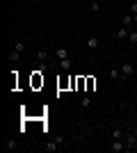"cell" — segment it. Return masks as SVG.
I'll return each instance as SVG.
<instances>
[{"instance_id": "obj_21", "label": "cell", "mask_w": 137, "mask_h": 153, "mask_svg": "<svg viewBox=\"0 0 137 153\" xmlns=\"http://www.w3.org/2000/svg\"><path fill=\"white\" fill-rule=\"evenodd\" d=\"M133 133H135V135H137V126H133Z\"/></svg>"}, {"instance_id": "obj_8", "label": "cell", "mask_w": 137, "mask_h": 153, "mask_svg": "<svg viewBox=\"0 0 137 153\" xmlns=\"http://www.w3.org/2000/svg\"><path fill=\"white\" fill-rule=\"evenodd\" d=\"M44 149H46L48 153H53V151H57V149H59V142H48Z\"/></svg>"}, {"instance_id": "obj_19", "label": "cell", "mask_w": 137, "mask_h": 153, "mask_svg": "<svg viewBox=\"0 0 137 153\" xmlns=\"http://www.w3.org/2000/svg\"><path fill=\"white\" fill-rule=\"evenodd\" d=\"M37 71H41V73H46V71H48V64H46V62H39V69H37Z\"/></svg>"}, {"instance_id": "obj_2", "label": "cell", "mask_w": 137, "mask_h": 153, "mask_svg": "<svg viewBox=\"0 0 137 153\" xmlns=\"http://www.w3.org/2000/svg\"><path fill=\"white\" fill-rule=\"evenodd\" d=\"M133 73H135V66H133V62H124L121 64V76H133Z\"/></svg>"}, {"instance_id": "obj_9", "label": "cell", "mask_w": 137, "mask_h": 153, "mask_svg": "<svg viewBox=\"0 0 137 153\" xmlns=\"http://www.w3.org/2000/svg\"><path fill=\"white\" fill-rule=\"evenodd\" d=\"M59 69H62V71H69V69H71V59H69V57H66V59H59Z\"/></svg>"}, {"instance_id": "obj_10", "label": "cell", "mask_w": 137, "mask_h": 153, "mask_svg": "<svg viewBox=\"0 0 137 153\" xmlns=\"http://www.w3.org/2000/svg\"><path fill=\"white\" fill-rule=\"evenodd\" d=\"M55 55H57V59H66V57H69V51H66V48H57Z\"/></svg>"}, {"instance_id": "obj_15", "label": "cell", "mask_w": 137, "mask_h": 153, "mask_svg": "<svg viewBox=\"0 0 137 153\" xmlns=\"http://www.w3.org/2000/svg\"><path fill=\"white\" fill-rule=\"evenodd\" d=\"M9 59H12V62H19V59H21V53L12 51V53H9Z\"/></svg>"}, {"instance_id": "obj_22", "label": "cell", "mask_w": 137, "mask_h": 153, "mask_svg": "<svg viewBox=\"0 0 137 153\" xmlns=\"http://www.w3.org/2000/svg\"><path fill=\"white\" fill-rule=\"evenodd\" d=\"M133 19H135V23H137V14H135V16H133Z\"/></svg>"}, {"instance_id": "obj_4", "label": "cell", "mask_w": 137, "mask_h": 153, "mask_svg": "<svg viewBox=\"0 0 137 153\" xmlns=\"http://www.w3.org/2000/svg\"><path fill=\"white\" fill-rule=\"evenodd\" d=\"M110 149H112V151H117V153L119 151H126V142L124 140H112V146Z\"/></svg>"}, {"instance_id": "obj_17", "label": "cell", "mask_w": 137, "mask_h": 153, "mask_svg": "<svg viewBox=\"0 0 137 153\" xmlns=\"http://www.w3.org/2000/svg\"><path fill=\"white\" fill-rule=\"evenodd\" d=\"M91 12H101V2H98V0L91 2Z\"/></svg>"}, {"instance_id": "obj_1", "label": "cell", "mask_w": 137, "mask_h": 153, "mask_svg": "<svg viewBox=\"0 0 137 153\" xmlns=\"http://www.w3.org/2000/svg\"><path fill=\"white\" fill-rule=\"evenodd\" d=\"M124 142H126V151H137V135L133 130L124 137Z\"/></svg>"}, {"instance_id": "obj_5", "label": "cell", "mask_w": 137, "mask_h": 153, "mask_svg": "<svg viewBox=\"0 0 137 153\" xmlns=\"http://www.w3.org/2000/svg\"><path fill=\"white\" fill-rule=\"evenodd\" d=\"M98 44H101V41H98V37H89V39H87V48H89V51L98 48Z\"/></svg>"}, {"instance_id": "obj_14", "label": "cell", "mask_w": 137, "mask_h": 153, "mask_svg": "<svg viewBox=\"0 0 137 153\" xmlns=\"http://www.w3.org/2000/svg\"><path fill=\"white\" fill-rule=\"evenodd\" d=\"M80 105H82V108H91V96H85V98H82V103H80Z\"/></svg>"}, {"instance_id": "obj_11", "label": "cell", "mask_w": 137, "mask_h": 153, "mask_svg": "<svg viewBox=\"0 0 137 153\" xmlns=\"http://www.w3.org/2000/svg\"><path fill=\"white\" fill-rule=\"evenodd\" d=\"M5 149H9V151H14V149H19V142H16V140H7Z\"/></svg>"}, {"instance_id": "obj_20", "label": "cell", "mask_w": 137, "mask_h": 153, "mask_svg": "<svg viewBox=\"0 0 137 153\" xmlns=\"http://www.w3.org/2000/svg\"><path fill=\"white\" fill-rule=\"evenodd\" d=\"M130 14H133V16L137 14V2H133V5H130Z\"/></svg>"}, {"instance_id": "obj_12", "label": "cell", "mask_w": 137, "mask_h": 153, "mask_svg": "<svg viewBox=\"0 0 137 153\" xmlns=\"http://www.w3.org/2000/svg\"><path fill=\"white\" fill-rule=\"evenodd\" d=\"M128 41H130L133 46L137 44V30H130V32H128Z\"/></svg>"}, {"instance_id": "obj_16", "label": "cell", "mask_w": 137, "mask_h": 153, "mask_svg": "<svg viewBox=\"0 0 137 153\" xmlns=\"http://www.w3.org/2000/svg\"><path fill=\"white\" fill-rule=\"evenodd\" d=\"M46 57H48V53H44V51L37 53V59H39V62H46Z\"/></svg>"}, {"instance_id": "obj_13", "label": "cell", "mask_w": 137, "mask_h": 153, "mask_svg": "<svg viewBox=\"0 0 137 153\" xmlns=\"http://www.w3.org/2000/svg\"><path fill=\"white\" fill-rule=\"evenodd\" d=\"M14 51H16V53H23V51H25V44H23V41H16V44H14Z\"/></svg>"}, {"instance_id": "obj_3", "label": "cell", "mask_w": 137, "mask_h": 153, "mask_svg": "<svg viewBox=\"0 0 137 153\" xmlns=\"http://www.w3.org/2000/svg\"><path fill=\"white\" fill-rule=\"evenodd\" d=\"M133 23H135V19H133V14L128 12V14L124 16V19H121V25H124V27H128V30H133Z\"/></svg>"}, {"instance_id": "obj_18", "label": "cell", "mask_w": 137, "mask_h": 153, "mask_svg": "<svg viewBox=\"0 0 137 153\" xmlns=\"http://www.w3.org/2000/svg\"><path fill=\"white\" fill-rule=\"evenodd\" d=\"M112 140H124V133H121V130H114V133H112Z\"/></svg>"}, {"instance_id": "obj_7", "label": "cell", "mask_w": 137, "mask_h": 153, "mask_svg": "<svg viewBox=\"0 0 137 153\" xmlns=\"http://www.w3.org/2000/svg\"><path fill=\"white\" fill-rule=\"evenodd\" d=\"M128 32H130L128 27H124V25H121V27L117 30V39H128Z\"/></svg>"}, {"instance_id": "obj_6", "label": "cell", "mask_w": 137, "mask_h": 153, "mask_svg": "<svg viewBox=\"0 0 137 153\" xmlns=\"http://www.w3.org/2000/svg\"><path fill=\"white\" fill-rule=\"evenodd\" d=\"M107 76H110V80H121V69H110V73H107Z\"/></svg>"}]
</instances>
